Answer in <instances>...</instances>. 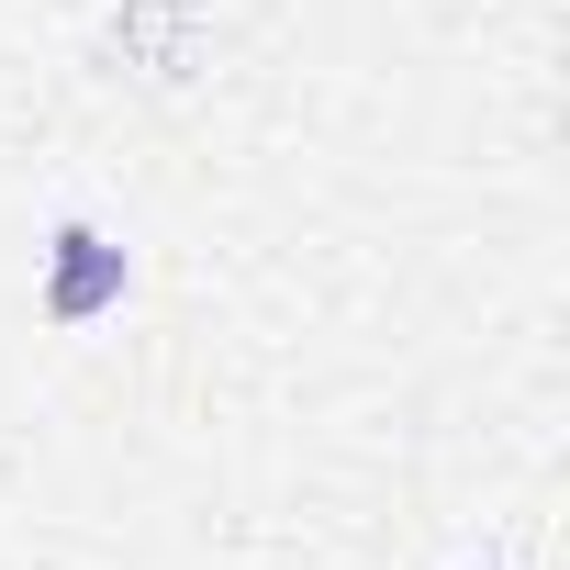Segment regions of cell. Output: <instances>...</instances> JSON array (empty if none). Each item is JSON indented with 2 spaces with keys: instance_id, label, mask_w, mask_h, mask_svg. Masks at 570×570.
Segmentation results:
<instances>
[{
  "instance_id": "6da1fadb",
  "label": "cell",
  "mask_w": 570,
  "mask_h": 570,
  "mask_svg": "<svg viewBox=\"0 0 570 570\" xmlns=\"http://www.w3.org/2000/svg\"><path fill=\"white\" fill-rule=\"evenodd\" d=\"M124 292H135V246L68 213V224L46 235V292H35V303H46V325H57V336H79V325L124 314Z\"/></svg>"
},
{
  "instance_id": "7a4b0ae2",
  "label": "cell",
  "mask_w": 570,
  "mask_h": 570,
  "mask_svg": "<svg viewBox=\"0 0 570 570\" xmlns=\"http://www.w3.org/2000/svg\"><path fill=\"white\" fill-rule=\"evenodd\" d=\"M481 570H492V559H481Z\"/></svg>"
}]
</instances>
